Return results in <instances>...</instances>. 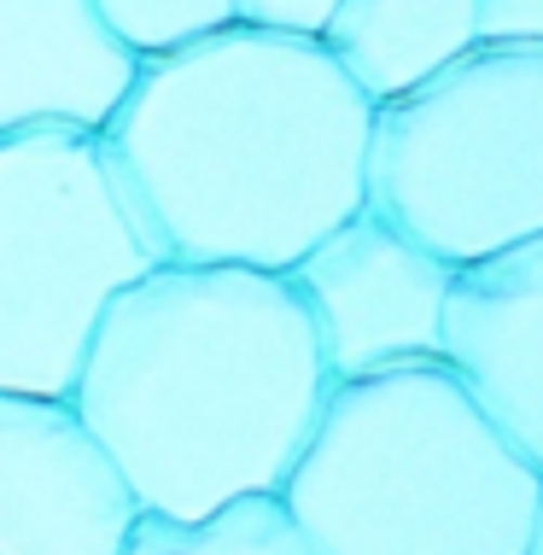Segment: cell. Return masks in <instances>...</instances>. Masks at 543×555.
I'll return each instance as SVG.
<instances>
[{
  "mask_svg": "<svg viewBox=\"0 0 543 555\" xmlns=\"http://www.w3.org/2000/svg\"><path fill=\"white\" fill-rule=\"evenodd\" d=\"M369 124L322 36L222 24L146 53L100 141L158 258L293 269L362 211Z\"/></svg>",
  "mask_w": 543,
  "mask_h": 555,
  "instance_id": "obj_1",
  "label": "cell"
},
{
  "mask_svg": "<svg viewBox=\"0 0 543 555\" xmlns=\"http://www.w3.org/2000/svg\"><path fill=\"white\" fill-rule=\"evenodd\" d=\"M334 374L286 269L164 258L105 305L70 415L141 515L281 491Z\"/></svg>",
  "mask_w": 543,
  "mask_h": 555,
  "instance_id": "obj_2",
  "label": "cell"
},
{
  "mask_svg": "<svg viewBox=\"0 0 543 555\" xmlns=\"http://www.w3.org/2000/svg\"><path fill=\"white\" fill-rule=\"evenodd\" d=\"M281 503L322 555H526L543 474L444 357L334 380Z\"/></svg>",
  "mask_w": 543,
  "mask_h": 555,
  "instance_id": "obj_3",
  "label": "cell"
},
{
  "mask_svg": "<svg viewBox=\"0 0 543 555\" xmlns=\"http://www.w3.org/2000/svg\"><path fill=\"white\" fill-rule=\"evenodd\" d=\"M362 205L456 269L543 234V48L474 41L380 100Z\"/></svg>",
  "mask_w": 543,
  "mask_h": 555,
  "instance_id": "obj_4",
  "label": "cell"
},
{
  "mask_svg": "<svg viewBox=\"0 0 543 555\" xmlns=\"http://www.w3.org/2000/svg\"><path fill=\"white\" fill-rule=\"evenodd\" d=\"M153 263L100 134H0V392L70 398L94 322Z\"/></svg>",
  "mask_w": 543,
  "mask_h": 555,
  "instance_id": "obj_5",
  "label": "cell"
},
{
  "mask_svg": "<svg viewBox=\"0 0 543 555\" xmlns=\"http://www.w3.org/2000/svg\"><path fill=\"white\" fill-rule=\"evenodd\" d=\"M286 281L305 298L334 380L444 351V298L456 263L369 205L315 240Z\"/></svg>",
  "mask_w": 543,
  "mask_h": 555,
  "instance_id": "obj_6",
  "label": "cell"
},
{
  "mask_svg": "<svg viewBox=\"0 0 543 555\" xmlns=\"http://www.w3.org/2000/svg\"><path fill=\"white\" fill-rule=\"evenodd\" d=\"M134 515L65 398L0 392V555H117Z\"/></svg>",
  "mask_w": 543,
  "mask_h": 555,
  "instance_id": "obj_7",
  "label": "cell"
},
{
  "mask_svg": "<svg viewBox=\"0 0 543 555\" xmlns=\"http://www.w3.org/2000/svg\"><path fill=\"white\" fill-rule=\"evenodd\" d=\"M439 357L543 474V234L456 269Z\"/></svg>",
  "mask_w": 543,
  "mask_h": 555,
  "instance_id": "obj_8",
  "label": "cell"
},
{
  "mask_svg": "<svg viewBox=\"0 0 543 555\" xmlns=\"http://www.w3.org/2000/svg\"><path fill=\"white\" fill-rule=\"evenodd\" d=\"M141 53L94 0H0V134L88 129L124 106Z\"/></svg>",
  "mask_w": 543,
  "mask_h": 555,
  "instance_id": "obj_9",
  "label": "cell"
},
{
  "mask_svg": "<svg viewBox=\"0 0 543 555\" xmlns=\"http://www.w3.org/2000/svg\"><path fill=\"white\" fill-rule=\"evenodd\" d=\"M474 41V0H339L322 29V48L374 106L410 94Z\"/></svg>",
  "mask_w": 543,
  "mask_h": 555,
  "instance_id": "obj_10",
  "label": "cell"
},
{
  "mask_svg": "<svg viewBox=\"0 0 543 555\" xmlns=\"http://www.w3.org/2000/svg\"><path fill=\"white\" fill-rule=\"evenodd\" d=\"M117 555H322V550L293 520L281 491H251V498H234L193 520L134 515Z\"/></svg>",
  "mask_w": 543,
  "mask_h": 555,
  "instance_id": "obj_11",
  "label": "cell"
},
{
  "mask_svg": "<svg viewBox=\"0 0 543 555\" xmlns=\"http://www.w3.org/2000/svg\"><path fill=\"white\" fill-rule=\"evenodd\" d=\"M94 7L124 36V48H134L141 59L188 48L210 29L234 24V0H94Z\"/></svg>",
  "mask_w": 543,
  "mask_h": 555,
  "instance_id": "obj_12",
  "label": "cell"
},
{
  "mask_svg": "<svg viewBox=\"0 0 543 555\" xmlns=\"http://www.w3.org/2000/svg\"><path fill=\"white\" fill-rule=\"evenodd\" d=\"M339 0H234V24L281 29V36H322Z\"/></svg>",
  "mask_w": 543,
  "mask_h": 555,
  "instance_id": "obj_13",
  "label": "cell"
},
{
  "mask_svg": "<svg viewBox=\"0 0 543 555\" xmlns=\"http://www.w3.org/2000/svg\"><path fill=\"white\" fill-rule=\"evenodd\" d=\"M479 41H526L543 48V0H474Z\"/></svg>",
  "mask_w": 543,
  "mask_h": 555,
  "instance_id": "obj_14",
  "label": "cell"
},
{
  "mask_svg": "<svg viewBox=\"0 0 543 555\" xmlns=\"http://www.w3.org/2000/svg\"><path fill=\"white\" fill-rule=\"evenodd\" d=\"M526 555H543V503H538V520H532V544H526Z\"/></svg>",
  "mask_w": 543,
  "mask_h": 555,
  "instance_id": "obj_15",
  "label": "cell"
}]
</instances>
